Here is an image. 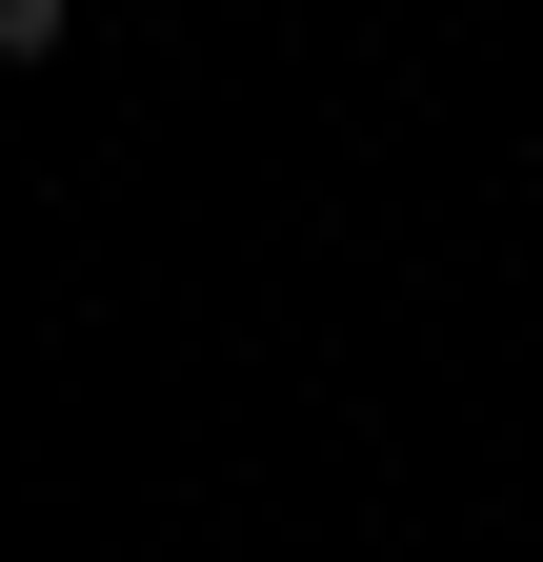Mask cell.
<instances>
[{
	"instance_id": "cell-1",
	"label": "cell",
	"mask_w": 543,
	"mask_h": 562,
	"mask_svg": "<svg viewBox=\"0 0 543 562\" xmlns=\"http://www.w3.org/2000/svg\"><path fill=\"white\" fill-rule=\"evenodd\" d=\"M41 41H60V0H0V60H41Z\"/></svg>"
}]
</instances>
